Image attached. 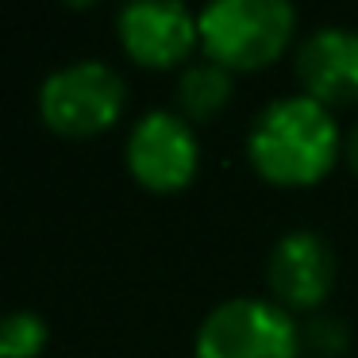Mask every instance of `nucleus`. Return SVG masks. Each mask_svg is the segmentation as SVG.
Returning <instances> with one entry per match:
<instances>
[{"label":"nucleus","mask_w":358,"mask_h":358,"mask_svg":"<svg viewBox=\"0 0 358 358\" xmlns=\"http://www.w3.org/2000/svg\"><path fill=\"white\" fill-rule=\"evenodd\" d=\"M343 158H347V166L355 170V178H358V124L347 131V143H343Z\"/></svg>","instance_id":"obj_11"},{"label":"nucleus","mask_w":358,"mask_h":358,"mask_svg":"<svg viewBox=\"0 0 358 358\" xmlns=\"http://www.w3.org/2000/svg\"><path fill=\"white\" fill-rule=\"evenodd\" d=\"M301 16L289 0H212L196 12L201 55L227 73L270 70L296 39Z\"/></svg>","instance_id":"obj_2"},{"label":"nucleus","mask_w":358,"mask_h":358,"mask_svg":"<svg viewBox=\"0 0 358 358\" xmlns=\"http://www.w3.org/2000/svg\"><path fill=\"white\" fill-rule=\"evenodd\" d=\"M127 85L116 66L101 58H78L50 70L39 85V116L58 135H101L120 120Z\"/></svg>","instance_id":"obj_4"},{"label":"nucleus","mask_w":358,"mask_h":358,"mask_svg":"<svg viewBox=\"0 0 358 358\" xmlns=\"http://www.w3.org/2000/svg\"><path fill=\"white\" fill-rule=\"evenodd\" d=\"M301 93L324 108H358V31L343 24H324L308 31L296 47Z\"/></svg>","instance_id":"obj_8"},{"label":"nucleus","mask_w":358,"mask_h":358,"mask_svg":"<svg viewBox=\"0 0 358 358\" xmlns=\"http://www.w3.org/2000/svg\"><path fill=\"white\" fill-rule=\"evenodd\" d=\"M50 339V327L39 312L12 308L0 316V358H35Z\"/></svg>","instance_id":"obj_10"},{"label":"nucleus","mask_w":358,"mask_h":358,"mask_svg":"<svg viewBox=\"0 0 358 358\" xmlns=\"http://www.w3.org/2000/svg\"><path fill=\"white\" fill-rule=\"evenodd\" d=\"M116 35L127 58L147 70L189 66L193 50H201L196 12L181 0H131L116 12Z\"/></svg>","instance_id":"obj_6"},{"label":"nucleus","mask_w":358,"mask_h":358,"mask_svg":"<svg viewBox=\"0 0 358 358\" xmlns=\"http://www.w3.org/2000/svg\"><path fill=\"white\" fill-rule=\"evenodd\" d=\"M304 331L270 296H227L204 312L193 358H301Z\"/></svg>","instance_id":"obj_3"},{"label":"nucleus","mask_w":358,"mask_h":358,"mask_svg":"<svg viewBox=\"0 0 358 358\" xmlns=\"http://www.w3.org/2000/svg\"><path fill=\"white\" fill-rule=\"evenodd\" d=\"M131 178L150 193H181L201 170L196 127L178 108H150L131 124L124 143Z\"/></svg>","instance_id":"obj_5"},{"label":"nucleus","mask_w":358,"mask_h":358,"mask_svg":"<svg viewBox=\"0 0 358 358\" xmlns=\"http://www.w3.org/2000/svg\"><path fill=\"white\" fill-rule=\"evenodd\" d=\"M335 273H339V262H335L331 243L312 227L285 231L266 258L270 301H278L293 316L324 308V301L335 289Z\"/></svg>","instance_id":"obj_7"},{"label":"nucleus","mask_w":358,"mask_h":358,"mask_svg":"<svg viewBox=\"0 0 358 358\" xmlns=\"http://www.w3.org/2000/svg\"><path fill=\"white\" fill-rule=\"evenodd\" d=\"M343 135L331 108L304 93H289L262 104L247 131V162L266 185L312 189L339 166Z\"/></svg>","instance_id":"obj_1"},{"label":"nucleus","mask_w":358,"mask_h":358,"mask_svg":"<svg viewBox=\"0 0 358 358\" xmlns=\"http://www.w3.org/2000/svg\"><path fill=\"white\" fill-rule=\"evenodd\" d=\"M235 93V73H227L224 66L208 62V58H196V62L181 66L178 78V112L189 124H204V120L220 116V112L231 104Z\"/></svg>","instance_id":"obj_9"}]
</instances>
